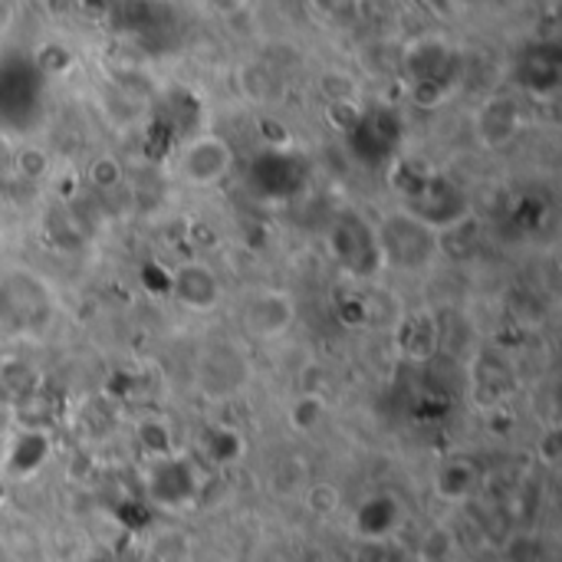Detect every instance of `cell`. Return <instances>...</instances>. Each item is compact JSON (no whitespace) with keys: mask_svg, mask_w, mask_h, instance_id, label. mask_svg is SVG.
Instances as JSON below:
<instances>
[{"mask_svg":"<svg viewBox=\"0 0 562 562\" xmlns=\"http://www.w3.org/2000/svg\"><path fill=\"white\" fill-rule=\"evenodd\" d=\"M375 237H379L382 267L392 270L415 273L431 267L441 254V234L408 207H395L382 214V221L375 224Z\"/></svg>","mask_w":562,"mask_h":562,"instance_id":"6da1fadb","label":"cell"},{"mask_svg":"<svg viewBox=\"0 0 562 562\" xmlns=\"http://www.w3.org/2000/svg\"><path fill=\"white\" fill-rule=\"evenodd\" d=\"M326 247L333 254V260L356 280H369L382 270V254H379V237H375V224H369L362 214H342L329 234H326Z\"/></svg>","mask_w":562,"mask_h":562,"instance_id":"7a4b0ae2","label":"cell"},{"mask_svg":"<svg viewBox=\"0 0 562 562\" xmlns=\"http://www.w3.org/2000/svg\"><path fill=\"white\" fill-rule=\"evenodd\" d=\"M405 72L415 99L422 105H438L454 82V53L441 40H418L405 53Z\"/></svg>","mask_w":562,"mask_h":562,"instance_id":"3957f363","label":"cell"},{"mask_svg":"<svg viewBox=\"0 0 562 562\" xmlns=\"http://www.w3.org/2000/svg\"><path fill=\"white\" fill-rule=\"evenodd\" d=\"M293 326H296V300L277 286L250 293L240 310V329L247 339H257V342H277Z\"/></svg>","mask_w":562,"mask_h":562,"instance_id":"277c9868","label":"cell"},{"mask_svg":"<svg viewBox=\"0 0 562 562\" xmlns=\"http://www.w3.org/2000/svg\"><path fill=\"white\" fill-rule=\"evenodd\" d=\"M234 168V148L221 135H194L178 151V175L191 188H214Z\"/></svg>","mask_w":562,"mask_h":562,"instance_id":"5b68a950","label":"cell"},{"mask_svg":"<svg viewBox=\"0 0 562 562\" xmlns=\"http://www.w3.org/2000/svg\"><path fill=\"white\" fill-rule=\"evenodd\" d=\"M171 300L194 316H211L224 303V283L207 260H184L171 273Z\"/></svg>","mask_w":562,"mask_h":562,"instance_id":"8992f818","label":"cell"},{"mask_svg":"<svg viewBox=\"0 0 562 562\" xmlns=\"http://www.w3.org/2000/svg\"><path fill=\"white\" fill-rule=\"evenodd\" d=\"M198 494V474L184 458H158L148 471V497L165 507H188Z\"/></svg>","mask_w":562,"mask_h":562,"instance_id":"52a82bcc","label":"cell"},{"mask_svg":"<svg viewBox=\"0 0 562 562\" xmlns=\"http://www.w3.org/2000/svg\"><path fill=\"white\" fill-rule=\"evenodd\" d=\"M524 119H520V105L507 95H494L477 109L474 128L484 148H504L517 138Z\"/></svg>","mask_w":562,"mask_h":562,"instance_id":"ba28073f","label":"cell"},{"mask_svg":"<svg viewBox=\"0 0 562 562\" xmlns=\"http://www.w3.org/2000/svg\"><path fill=\"white\" fill-rule=\"evenodd\" d=\"M438 323L431 313H412L398 323L395 333V346L408 362H431L435 349H438Z\"/></svg>","mask_w":562,"mask_h":562,"instance_id":"9c48e42d","label":"cell"},{"mask_svg":"<svg viewBox=\"0 0 562 562\" xmlns=\"http://www.w3.org/2000/svg\"><path fill=\"white\" fill-rule=\"evenodd\" d=\"M398 501L389 497V494H379V497H369L359 510H356V533L379 543L385 540L395 527H398Z\"/></svg>","mask_w":562,"mask_h":562,"instance_id":"30bf717a","label":"cell"},{"mask_svg":"<svg viewBox=\"0 0 562 562\" xmlns=\"http://www.w3.org/2000/svg\"><path fill=\"white\" fill-rule=\"evenodd\" d=\"M201 382L204 379H211L204 389L207 392H214V395H221V392H234L237 385L227 379V375H234L237 382H244V375H247V362H244V356L234 349V346H224V349H214V352H207L204 359H201Z\"/></svg>","mask_w":562,"mask_h":562,"instance_id":"8fae6325","label":"cell"},{"mask_svg":"<svg viewBox=\"0 0 562 562\" xmlns=\"http://www.w3.org/2000/svg\"><path fill=\"white\" fill-rule=\"evenodd\" d=\"M474 484H477V471L471 461H448L435 477V491L445 501H464L474 491Z\"/></svg>","mask_w":562,"mask_h":562,"instance_id":"7c38bea8","label":"cell"},{"mask_svg":"<svg viewBox=\"0 0 562 562\" xmlns=\"http://www.w3.org/2000/svg\"><path fill=\"white\" fill-rule=\"evenodd\" d=\"M46 451H49L46 435L26 431V435H20V438L13 441V451H10L7 468H10L13 474H30V471H36V468L46 461Z\"/></svg>","mask_w":562,"mask_h":562,"instance_id":"4fadbf2b","label":"cell"},{"mask_svg":"<svg viewBox=\"0 0 562 562\" xmlns=\"http://www.w3.org/2000/svg\"><path fill=\"white\" fill-rule=\"evenodd\" d=\"M326 418V398L319 392H303L293 405H290V425L296 431H313L319 428Z\"/></svg>","mask_w":562,"mask_h":562,"instance_id":"5bb4252c","label":"cell"},{"mask_svg":"<svg viewBox=\"0 0 562 562\" xmlns=\"http://www.w3.org/2000/svg\"><path fill=\"white\" fill-rule=\"evenodd\" d=\"M138 445H142V451H145L151 461L168 458V454H171V428H168L165 422H145V425L138 428Z\"/></svg>","mask_w":562,"mask_h":562,"instance_id":"9a60e30c","label":"cell"},{"mask_svg":"<svg viewBox=\"0 0 562 562\" xmlns=\"http://www.w3.org/2000/svg\"><path fill=\"white\" fill-rule=\"evenodd\" d=\"M310 7L326 26H349L359 16V0H310Z\"/></svg>","mask_w":562,"mask_h":562,"instance_id":"2e32d148","label":"cell"},{"mask_svg":"<svg viewBox=\"0 0 562 562\" xmlns=\"http://www.w3.org/2000/svg\"><path fill=\"white\" fill-rule=\"evenodd\" d=\"M122 178H125V171H122L119 158H112V155H102V158H95V161L89 165V181H92L95 188H102V191L122 184Z\"/></svg>","mask_w":562,"mask_h":562,"instance_id":"e0dca14e","label":"cell"},{"mask_svg":"<svg viewBox=\"0 0 562 562\" xmlns=\"http://www.w3.org/2000/svg\"><path fill=\"white\" fill-rule=\"evenodd\" d=\"M207 451H211V458H214V461L231 464V461H237V458H240L244 445H240V438H237L234 431L217 428V431L211 435V441H207Z\"/></svg>","mask_w":562,"mask_h":562,"instance_id":"ac0fdd59","label":"cell"},{"mask_svg":"<svg viewBox=\"0 0 562 562\" xmlns=\"http://www.w3.org/2000/svg\"><path fill=\"white\" fill-rule=\"evenodd\" d=\"M16 171H20V178H26V181L43 178V175L49 171V158H46V151H43V148H33V145L20 148V151H16Z\"/></svg>","mask_w":562,"mask_h":562,"instance_id":"d6986e66","label":"cell"},{"mask_svg":"<svg viewBox=\"0 0 562 562\" xmlns=\"http://www.w3.org/2000/svg\"><path fill=\"white\" fill-rule=\"evenodd\" d=\"M306 507H310L313 514H319V517H329V514L339 507V491H336L333 484H316V487H310V494H306Z\"/></svg>","mask_w":562,"mask_h":562,"instance_id":"ffe728a7","label":"cell"},{"mask_svg":"<svg viewBox=\"0 0 562 562\" xmlns=\"http://www.w3.org/2000/svg\"><path fill=\"white\" fill-rule=\"evenodd\" d=\"M211 10H221V13H234V10H240L247 0H204Z\"/></svg>","mask_w":562,"mask_h":562,"instance_id":"44dd1931","label":"cell"},{"mask_svg":"<svg viewBox=\"0 0 562 562\" xmlns=\"http://www.w3.org/2000/svg\"><path fill=\"white\" fill-rule=\"evenodd\" d=\"M86 3V10H92V13H109L112 7H115V0H82Z\"/></svg>","mask_w":562,"mask_h":562,"instance_id":"7402d4cb","label":"cell"},{"mask_svg":"<svg viewBox=\"0 0 562 562\" xmlns=\"http://www.w3.org/2000/svg\"><path fill=\"white\" fill-rule=\"evenodd\" d=\"M543 441H547V445H550V448H553V445H557V441H560V435H557V431H550V435H547V438H543ZM540 454H543V461H547V464H557V458H553V454H550V451H540Z\"/></svg>","mask_w":562,"mask_h":562,"instance_id":"603a6c76","label":"cell"},{"mask_svg":"<svg viewBox=\"0 0 562 562\" xmlns=\"http://www.w3.org/2000/svg\"><path fill=\"white\" fill-rule=\"evenodd\" d=\"M7 20H10V7H7V3L0 0V26H3Z\"/></svg>","mask_w":562,"mask_h":562,"instance_id":"cb8c5ba5","label":"cell"}]
</instances>
